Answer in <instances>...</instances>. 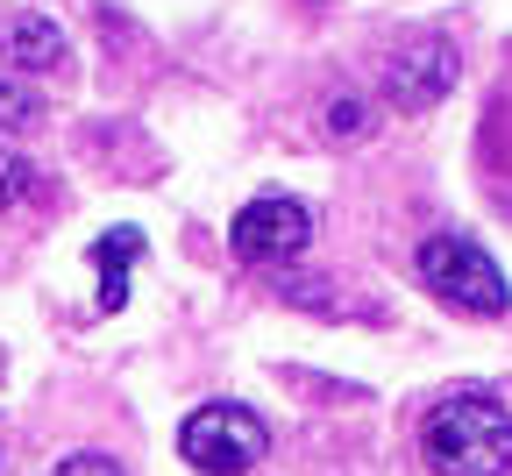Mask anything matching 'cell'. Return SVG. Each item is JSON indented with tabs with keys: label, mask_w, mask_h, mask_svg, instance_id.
Wrapping results in <instances>:
<instances>
[{
	"label": "cell",
	"mask_w": 512,
	"mask_h": 476,
	"mask_svg": "<svg viewBox=\"0 0 512 476\" xmlns=\"http://www.w3.org/2000/svg\"><path fill=\"white\" fill-rule=\"evenodd\" d=\"M50 476H121V462L114 455H64Z\"/></svg>",
	"instance_id": "obj_10"
},
{
	"label": "cell",
	"mask_w": 512,
	"mask_h": 476,
	"mask_svg": "<svg viewBox=\"0 0 512 476\" xmlns=\"http://www.w3.org/2000/svg\"><path fill=\"white\" fill-rule=\"evenodd\" d=\"M363 121H370L363 100H335V107H328V128H335V135H363Z\"/></svg>",
	"instance_id": "obj_11"
},
{
	"label": "cell",
	"mask_w": 512,
	"mask_h": 476,
	"mask_svg": "<svg viewBox=\"0 0 512 476\" xmlns=\"http://www.w3.org/2000/svg\"><path fill=\"white\" fill-rule=\"evenodd\" d=\"M43 121V93H29L22 79L0 72V128H36Z\"/></svg>",
	"instance_id": "obj_8"
},
{
	"label": "cell",
	"mask_w": 512,
	"mask_h": 476,
	"mask_svg": "<svg viewBox=\"0 0 512 476\" xmlns=\"http://www.w3.org/2000/svg\"><path fill=\"white\" fill-rule=\"evenodd\" d=\"M228 242H235L242 263H292L313 242V214L299 207V199H285V192L249 199V207L235 214V228H228Z\"/></svg>",
	"instance_id": "obj_4"
},
{
	"label": "cell",
	"mask_w": 512,
	"mask_h": 476,
	"mask_svg": "<svg viewBox=\"0 0 512 476\" xmlns=\"http://www.w3.org/2000/svg\"><path fill=\"white\" fill-rule=\"evenodd\" d=\"M420 285L434 292V299H448V306H463V313H505V270L484 256V242H470V235H427L420 242Z\"/></svg>",
	"instance_id": "obj_3"
},
{
	"label": "cell",
	"mask_w": 512,
	"mask_h": 476,
	"mask_svg": "<svg viewBox=\"0 0 512 476\" xmlns=\"http://www.w3.org/2000/svg\"><path fill=\"white\" fill-rule=\"evenodd\" d=\"M448 86H456V50L441 36H413L406 50H392V64H384V100L406 107V114L434 107Z\"/></svg>",
	"instance_id": "obj_5"
},
{
	"label": "cell",
	"mask_w": 512,
	"mask_h": 476,
	"mask_svg": "<svg viewBox=\"0 0 512 476\" xmlns=\"http://www.w3.org/2000/svg\"><path fill=\"white\" fill-rule=\"evenodd\" d=\"M143 256V235L136 228H107L100 242H93V263H100V306L114 313L121 299H128V263Z\"/></svg>",
	"instance_id": "obj_7"
},
{
	"label": "cell",
	"mask_w": 512,
	"mask_h": 476,
	"mask_svg": "<svg viewBox=\"0 0 512 476\" xmlns=\"http://www.w3.org/2000/svg\"><path fill=\"white\" fill-rule=\"evenodd\" d=\"M420 455L434 476H505L512 469V413L491 391H456L420 420Z\"/></svg>",
	"instance_id": "obj_1"
},
{
	"label": "cell",
	"mask_w": 512,
	"mask_h": 476,
	"mask_svg": "<svg viewBox=\"0 0 512 476\" xmlns=\"http://www.w3.org/2000/svg\"><path fill=\"white\" fill-rule=\"evenodd\" d=\"M0 57H8L15 72H57V64L72 57V43H64V29H57L50 15L22 8V15L0 22Z\"/></svg>",
	"instance_id": "obj_6"
},
{
	"label": "cell",
	"mask_w": 512,
	"mask_h": 476,
	"mask_svg": "<svg viewBox=\"0 0 512 476\" xmlns=\"http://www.w3.org/2000/svg\"><path fill=\"white\" fill-rule=\"evenodd\" d=\"M264 448H271V427L235 398L200 405V413H185V427H178V455L192 469H207V476H242V469L264 462Z\"/></svg>",
	"instance_id": "obj_2"
},
{
	"label": "cell",
	"mask_w": 512,
	"mask_h": 476,
	"mask_svg": "<svg viewBox=\"0 0 512 476\" xmlns=\"http://www.w3.org/2000/svg\"><path fill=\"white\" fill-rule=\"evenodd\" d=\"M36 185H43V178H36V171H29L15 150H0V207H29V199H36Z\"/></svg>",
	"instance_id": "obj_9"
}]
</instances>
